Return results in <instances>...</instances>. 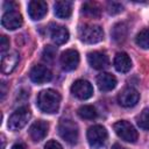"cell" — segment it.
I'll return each instance as SVG.
<instances>
[{
	"instance_id": "obj_1",
	"label": "cell",
	"mask_w": 149,
	"mask_h": 149,
	"mask_svg": "<svg viewBox=\"0 0 149 149\" xmlns=\"http://www.w3.org/2000/svg\"><path fill=\"white\" fill-rule=\"evenodd\" d=\"M61 104V95L57 91L48 88L43 90L37 95V106L38 108L48 114L56 113L59 108Z\"/></svg>"
},
{
	"instance_id": "obj_2",
	"label": "cell",
	"mask_w": 149,
	"mask_h": 149,
	"mask_svg": "<svg viewBox=\"0 0 149 149\" xmlns=\"http://www.w3.org/2000/svg\"><path fill=\"white\" fill-rule=\"evenodd\" d=\"M58 133L61 137L69 144H76L79 136L78 126L70 119H63L58 125Z\"/></svg>"
},
{
	"instance_id": "obj_3",
	"label": "cell",
	"mask_w": 149,
	"mask_h": 149,
	"mask_svg": "<svg viewBox=\"0 0 149 149\" xmlns=\"http://www.w3.org/2000/svg\"><path fill=\"white\" fill-rule=\"evenodd\" d=\"M79 37L83 42L88 44L98 43L104 37V30L95 24H85L79 29Z\"/></svg>"
},
{
	"instance_id": "obj_4",
	"label": "cell",
	"mask_w": 149,
	"mask_h": 149,
	"mask_svg": "<svg viewBox=\"0 0 149 149\" xmlns=\"http://www.w3.org/2000/svg\"><path fill=\"white\" fill-rule=\"evenodd\" d=\"M116 135L126 141V142H130V143H134L136 142L139 135H137V132L136 129L134 128V126L132 123H129L128 121H125V120H121V121H118L114 123L113 126Z\"/></svg>"
},
{
	"instance_id": "obj_5",
	"label": "cell",
	"mask_w": 149,
	"mask_h": 149,
	"mask_svg": "<svg viewBox=\"0 0 149 149\" xmlns=\"http://www.w3.org/2000/svg\"><path fill=\"white\" fill-rule=\"evenodd\" d=\"M107 130L105 129V127L100 126V125H95L88 128L87 130V140L88 143L92 148L94 149H99L102 148L107 141Z\"/></svg>"
},
{
	"instance_id": "obj_6",
	"label": "cell",
	"mask_w": 149,
	"mask_h": 149,
	"mask_svg": "<svg viewBox=\"0 0 149 149\" xmlns=\"http://www.w3.org/2000/svg\"><path fill=\"white\" fill-rule=\"evenodd\" d=\"M30 111L27 107H20L17 108L10 116L8 120V128L12 130H19L21 128H23L27 122L30 119Z\"/></svg>"
},
{
	"instance_id": "obj_7",
	"label": "cell",
	"mask_w": 149,
	"mask_h": 149,
	"mask_svg": "<svg viewBox=\"0 0 149 149\" xmlns=\"http://www.w3.org/2000/svg\"><path fill=\"white\" fill-rule=\"evenodd\" d=\"M71 93L81 100H86L92 97L93 94V87L90 84V81L85 79H78L76 80L71 86Z\"/></svg>"
},
{
	"instance_id": "obj_8",
	"label": "cell",
	"mask_w": 149,
	"mask_h": 149,
	"mask_svg": "<svg viewBox=\"0 0 149 149\" xmlns=\"http://www.w3.org/2000/svg\"><path fill=\"white\" fill-rule=\"evenodd\" d=\"M79 64V54L74 49H68L61 55V65L64 71H72Z\"/></svg>"
},
{
	"instance_id": "obj_9",
	"label": "cell",
	"mask_w": 149,
	"mask_h": 149,
	"mask_svg": "<svg viewBox=\"0 0 149 149\" xmlns=\"http://www.w3.org/2000/svg\"><path fill=\"white\" fill-rule=\"evenodd\" d=\"M139 99H140V93L133 87L123 88L118 95V101L123 107H133V106H135L137 104Z\"/></svg>"
},
{
	"instance_id": "obj_10",
	"label": "cell",
	"mask_w": 149,
	"mask_h": 149,
	"mask_svg": "<svg viewBox=\"0 0 149 149\" xmlns=\"http://www.w3.org/2000/svg\"><path fill=\"white\" fill-rule=\"evenodd\" d=\"M22 23H23L22 15L17 10H10V12L7 10L1 19V24L8 30H15L20 28Z\"/></svg>"
},
{
	"instance_id": "obj_11",
	"label": "cell",
	"mask_w": 149,
	"mask_h": 149,
	"mask_svg": "<svg viewBox=\"0 0 149 149\" xmlns=\"http://www.w3.org/2000/svg\"><path fill=\"white\" fill-rule=\"evenodd\" d=\"M29 77L33 83L35 84H43L47 81H50L52 78L51 71L44 66V65H35L31 68L29 72Z\"/></svg>"
},
{
	"instance_id": "obj_12",
	"label": "cell",
	"mask_w": 149,
	"mask_h": 149,
	"mask_svg": "<svg viewBox=\"0 0 149 149\" xmlns=\"http://www.w3.org/2000/svg\"><path fill=\"white\" fill-rule=\"evenodd\" d=\"M48 13V5L42 0H33L28 3V14L33 20H41Z\"/></svg>"
},
{
	"instance_id": "obj_13",
	"label": "cell",
	"mask_w": 149,
	"mask_h": 149,
	"mask_svg": "<svg viewBox=\"0 0 149 149\" xmlns=\"http://www.w3.org/2000/svg\"><path fill=\"white\" fill-rule=\"evenodd\" d=\"M88 64L97 70H102L108 65V57L101 51H91L87 55Z\"/></svg>"
},
{
	"instance_id": "obj_14",
	"label": "cell",
	"mask_w": 149,
	"mask_h": 149,
	"mask_svg": "<svg viewBox=\"0 0 149 149\" xmlns=\"http://www.w3.org/2000/svg\"><path fill=\"white\" fill-rule=\"evenodd\" d=\"M48 129H49V125L43 120H38L30 126L29 135L34 141H41L48 134Z\"/></svg>"
},
{
	"instance_id": "obj_15",
	"label": "cell",
	"mask_w": 149,
	"mask_h": 149,
	"mask_svg": "<svg viewBox=\"0 0 149 149\" xmlns=\"http://www.w3.org/2000/svg\"><path fill=\"white\" fill-rule=\"evenodd\" d=\"M19 54L16 51H10L8 54H5L2 55V58H1V71L3 73H10L15 66L17 65L19 63Z\"/></svg>"
},
{
	"instance_id": "obj_16",
	"label": "cell",
	"mask_w": 149,
	"mask_h": 149,
	"mask_svg": "<svg viewBox=\"0 0 149 149\" xmlns=\"http://www.w3.org/2000/svg\"><path fill=\"white\" fill-rule=\"evenodd\" d=\"M97 84L100 91H112L116 86V78L108 72H102L97 77Z\"/></svg>"
},
{
	"instance_id": "obj_17",
	"label": "cell",
	"mask_w": 149,
	"mask_h": 149,
	"mask_svg": "<svg viewBox=\"0 0 149 149\" xmlns=\"http://www.w3.org/2000/svg\"><path fill=\"white\" fill-rule=\"evenodd\" d=\"M50 35H51V40L56 44H64L69 40V30L63 26L54 24L52 28L50 29Z\"/></svg>"
},
{
	"instance_id": "obj_18",
	"label": "cell",
	"mask_w": 149,
	"mask_h": 149,
	"mask_svg": "<svg viewBox=\"0 0 149 149\" xmlns=\"http://www.w3.org/2000/svg\"><path fill=\"white\" fill-rule=\"evenodd\" d=\"M114 68L119 72H128L132 68V61L126 52H118L114 57Z\"/></svg>"
},
{
	"instance_id": "obj_19",
	"label": "cell",
	"mask_w": 149,
	"mask_h": 149,
	"mask_svg": "<svg viewBox=\"0 0 149 149\" xmlns=\"http://www.w3.org/2000/svg\"><path fill=\"white\" fill-rule=\"evenodd\" d=\"M54 9H55V15L57 17L68 19V17H70V15L72 13V3L70 1H65V0L56 1L54 5Z\"/></svg>"
},
{
	"instance_id": "obj_20",
	"label": "cell",
	"mask_w": 149,
	"mask_h": 149,
	"mask_svg": "<svg viewBox=\"0 0 149 149\" xmlns=\"http://www.w3.org/2000/svg\"><path fill=\"white\" fill-rule=\"evenodd\" d=\"M83 13L86 15V16H90V17H99L100 16V13H101V8L100 6L97 3V2H93V1H86L83 3Z\"/></svg>"
},
{
	"instance_id": "obj_21",
	"label": "cell",
	"mask_w": 149,
	"mask_h": 149,
	"mask_svg": "<svg viewBox=\"0 0 149 149\" xmlns=\"http://www.w3.org/2000/svg\"><path fill=\"white\" fill-rule=\"evenodd\" d=\"M127 36V26L125 23H116L112 29V37L116 42H122Z\"/></svg>"
},
{
	"instance_id": "obj_22",
	"label": "cell",
	"mask_w": 149,
	"mask_h": 149,
	"mask_svg": "<svg viewBox=\"0 0 149 149\" xmlns=\"http://www.w3.org/2000/svg\"><path fill=\"white\" fill-rule=\"evenodd\" d=\"M78 115L81 119L93 120V119L97 118V111L91 105H84V106H81V107L78 108Z\"/></svg>"
},
{
	"instance_id": "obj_23",
	"label": "cell",
	"mask_w": 149,
	"mask_h": 149,
	"mask_svg": "<svg viewBox=\"0 0 149 149\" xmlns=\"http://www.w3.org/2000/svg\"><path fill=\"white\" fill-rule=\"evenodd\" d=\"M136 44L142 49H149V28L142 29L135 38Z\"/></svg>"
},
{
	"instance_id": "obj_24",
	"label": "cell",
	"mask_w": 149,
	"mask_h": 149,
	"mask_svg": "<svg viewBox=\"0 0 149 149\" xmlns=\"http://www.w3.org/2000/svg\"><path fill=\"white\" fill-rule=\"evenodd\" d=\"M136 122L140 128L149 130V109H143L136 118Z\"/></svg>"
},
{
	"instance_id": "obj_25",
	"label": "cell",
	"mask_w": 149,
	"mask_h": 149,
	"mask_svg": "<svg viewBox=\"0 0 149 149\" xmlns=\"http://www.w3.org/2000/svg\"><path fill=\"white\" fill-rule=\"evenodd\" d=\"M55 56H56V48L51 47V45H47L44 49H43V52H42V58L44 62L47 63H52L54 59H55Z\"/></svg>"
},
{
	"instance_id": "obj_26",
	"label": "cell",
	"mask_w": 149,
	"mask_h": 149,
	"mask_svg": "<svg viewBox=\"0 0 149 149\" xmlns=\"http://www.w3.org/2000/svg\"><path fill=\"white\" fill-rule=\"evenodd\" d=\"M122 10V6L118 2H109L108 3V13L109 14H118Z\"/></svg>"
},
{
	"instance_id": "obj_27",
	"label": "cell",
	"mask_w": 149,
	"mask_h": 149,
	"mask_svg": "<svg viewBox=\"0 0 149 149\" xmlns=\"http://www.w3.org/2000/svg\"><path fill=\"white\" fill-rule=\"evenodd\" d=\"M8 48H9V40L7 38V36L2 35L1 36V44H0V51H1V54L5 55L6 50H8Z\"/></svg>"
},
{
	"instance_id": "obj_28",
	"label": "cell",
	"mask_w": 149,
	"mask_h": 149,
	"mask_svg": "<svg viewBox=\"0 0 149 149\" xmlns=\"http://www.w3.org/2000/svg\"><path fill=\"white\" fill-rule=\"evenodd\" d=\"M44 149H63V148H62V146L57 141L51 140V141L47 142V144L44 146Z\"/></svg>"
},
{
	"instance_id": "obj_29",
	"label": "cell",
	"mask_w": 149,
	"mask_h": 149,
	"mask_svg": "<svg viewBox=\"0 0 149 149\" xmlns=\"http://www.w3.org/2000/svg\"><path fill=\"white\" fill-rule=\"evenodd\" d=\"M15 3L14 2H8V1H6L5 3H3V8L5 9H8V12H10V10H15Z\"/></svg>"
},
{
	"instance_id": "obj_30",
	"label": "cell",
	"mask_w": 149,
	"mask_h": 149,
	"mask_svg": "<svg viewBox=\"0 0 149 149\" xmlns=\"http://www.w3.org/2000/svg\"><path fill=\"white\" fill-rule=\"evenodd\" d=\"M12 149H26V147H24V144H22V143H15V144L12 147Z\"/></svg>"
},
{
	"instance_id": "obj_31",
	"label": "cell",
	"mask_w": 149,
	"mask_h": 149,
	"mask_svg": "<svg viewBox=\"0 0 149 149\" xmlns=\"http://www.w3.org/2000/svg\"><path fill=\"white\" fill-rule=\"evenodd\" d=\"M1 86H2V99H3V97H5V83H2Z\"/></svg>"
}]
</instances>
